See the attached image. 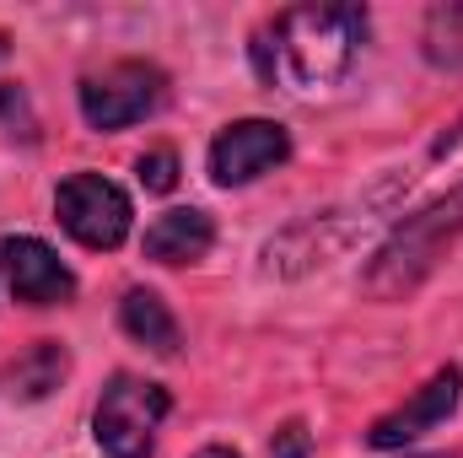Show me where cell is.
<instances>
[{
	"label": "cell",
	"instance_id": "obj_12",
	"mask_svg": "<svg viewBox=\"0 0 463 458\" xmlns=\"http://www.w3.org/2000/svg\"><path fill=\"white\" fill-rule=\"evenodd\" d=\"M426 60L437 71L463 76V5H431L426 11Z\"/></svg>",
	"mask_w": 463,
	"mask_h": 458
},
{
	"label": "cell",
	"instance_id": "obj_8",
	"mask_svg": "<svg viewBox=\"0 0 463 458\" xmlns=\"http://www.w3.org/2000/svg\"><path fill=\"white\" fill-rule=\"evenodd\" d=\"M0 270L16 302L27 308H60L76 297V275L71 264L43 243V237H5L0 243Z\"/></svg>",
	"mask_w": 463,
	"mask_h": 458
},
{
	"label": "cell",
	"instance_id": "obj_15",
	"mask_svg": "<svg viewBox=\"0 0 463 458\" xmlns=\"http://www.w3.org/2000/svg\"><path fill=\"white\" fill-rule=\"evenodd\" d=\"M194 458H237V453H232V448H200Z\"/></svg>",
	"mask_w": 463,
	"mask_h": 458
},
{
	"label": "cell",
	"instance_id": "obj_5",
	"mask_svg": "<svg viewBox=\"0 0 463 458\" xmlns=\"http://www.w3.org/2000/svg\"><path fill=\"white\" fill-rule=\"evenodd\" d=\"M54 216H60V227L71 232L81 248H98V253L118 248L129 237V227H135L129 195L118 189L114 178H103V173H71L54 189Z\"/></svg>",
	"mask_w": 463,
	"mask_h": 458
},
{
	"label": "cell",
	"instance_id": "obj_4",
	"mask_svg": "<svg viewBox=\"0 0 463 458\" xmlns=\"http://www.w3.org/2000/svg\"><path fill=\"white\" fill-rule=\"evenodd\" d=\"M76 103H81V119L103 135L129 129V124L151 119L167 103V71L151 65V60H114V65L81 76Z\"/></svg>",
	"mask_w": 463,
	"mask_h": 458
},
{
	"label": "cell",
	"instance_id": "obj_16",
	"mask_svg": "<svg viewBox=\"0 0 463 458\" xmlns=\"http://www.w3.org/2000/svg\"><path fill=\"white\" fill-rule=\"evenodd\" d=\"M0 60H5V38H0Z\"/></svg>",
	"mask_w": 463,
	"mask_h": 458
},
{
	"label": "cell",
	"instance_id": "obj_3",
	"mask_svg": "<svg viewBox=\"0 0 463 458\" xmlns=\"http://www.w3.org/2000/svg\"><path fill=\"white\" fill-rule=\"evenodd\" d=\"M167 410H173V394L162 383L118 372V377H109V388L92 410V437L109 458H151Z\"/></svg>",
	"mask_w": 463,
	"mask_h": 458
},
{
	"label": "cell",
	"instance_id": "obj_2",
	"mask_svg": "<svg viewBox=\"0 0 463 458\" xmlns=\"http://www.w3.org/2000/svg\"><path fill=\"white\" fill-rule=\"evenodd\" d=\"M458 237H463V184L448 189L442 200L420 205L415 216H404L377 243V253L361 270V297L366 302H404L410 291H420V281L442 264V253Z\"/></svg>",
	"mask_w": 463,
	"mask_h": 458
},
{
	"label": "cell",
	"instance_id": "obj_10",
	"mask_svg": "<svg viewBox=\"0 0 463 458\" xmlns=\"http://www.w3.org/2000/svg\"><path fill=\"white\" fill-rule=\"evenodd\" d=\"M65 377H71V350L60 340H38L0 367V394H5L11 405H38V399H49Z\"/></svg>",
	"mask_w": 463,
	"mask_h": 458
},
{
	"label": "cell",
	"instance_id": "obj_6",
	"mask_svg": "<svg viewBox=\"0 0 463 458\" xmlns=\"http://www.w3.org/2000/svg\"><path fill=\"white\" fill-rule=\"evenodd\" d=\"M286 157H291L286 124H275V119H232L227 129L211 140L205 167H211V178H216L222 189H242V184L275 173Z\"/></svg>",
	"mask_w": 463,
	"mask_h": 458
},
{
	"label": "cell",
	"instance_id": "obj_11",
	"mask_svg": "<svg viewBox=\"0 0 463 458\" xmlns=\"http://www.w3.org/2000/svg\"><path fill=\"white\" fill-rule=\"evenodd\" d=\"M118 324H124V335L140 345H151L156 356H173L178 350V319H173V308L151 291V286H129L124 291V302H118Z\"/></svg>",
	"mask_w": 463,
	"mask_h": 458
},
{
	"label": "cell",
	"instance_id": "obj_9",
	"mask_svg": "<svg viewBox=\"0 0 463 458\" xmlns=\"http://www.w3.org/2000/svg\"><path fill=\"white\" fill-rule=\"evenodd\" d=\"M211 243H216V222H211L205 211H194V205L162 211V216L146 227V237H140L146 259H156V264H200V259L211 253Z\"/></svg>",
	"mask_w": 463,
	"mask_h": 458
},
{
	"label": "cell",
	"instance_id": "obj_7",
	"mask_svg": "<svg viewBox=\"0 0 463 458\" xmlns=\"http://www.w3.org/2000/svg\"><path fill=\"white\" fill-rule=\"evenodd\" d=\"M458 394H463V372H458V367L431 372V383H420L399 410H388V415H377V421H372L366 443H372L377 453H393V448L420 443L426 432H437V426L458 410Z\"/></svg>",
	"mask_w": 463,
	"mask_h": 458
},
{
	"label": "cell",
	"instance_id": "obj_13",
	"mask_svg": "<svg viewBox=\"0 0 463 458\" xmlns=\"http://www.w3.org/2000/svg\"><path fill=\"white\" fill-rule=\"evenodd\" d=\"M135 173H140V184H146L151 195H167V189L178 184V151L156 146V151H146V157L135 162Z\"/></svg>",
	"mask_w": 463,
	"mask_h": 458
},
{
	"label": "cell",
	"instance_id": "obj_14",
	"mask_svg": "<svg viewBox=\"0 0 463 458\" xmlns=\"http://www.w3.org/2000/svg\"><path fill=\"white\" fill-rule=\"evenodd\" d=\"M307 453H313V432L302 421H286L269 443V458H307Z\"/></svg>",
	"mask_w": 463,
	"mask_h": 458
},
{
	"label": "cell",
	"instance_id": "obj_1",
	"mask_svg": "<svg viewBox=\"0 0 463 458\" xmlns=\"http://www.w3.org/2000/svg\"><path fill=\"white\" fill-rule=\"evenodd\" d=\"M366 43V11L361 5H291L253 38V71L264 87H280L291 98H318L340 87Z\"/></svg>",
	"mask_w": 463,
	"mask_h": 458
}]
</instances>
